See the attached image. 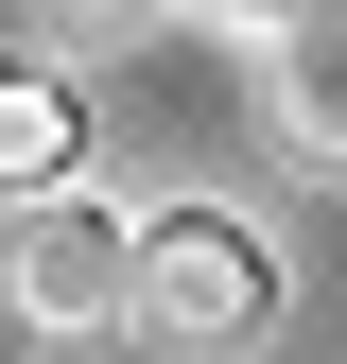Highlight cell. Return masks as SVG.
<instances>
[{
  "mask_svg": "<svg viewBox=\"0 0 347 364\" xmlns=\"http://www.w3.org/2000/svg\"><path fill=\"white\" fill-rule=\"evenodd\" d=\"M70 35H139V18H174V0H53Z\"/></svg>",
  "mask_w": 347,
  "mask_h": 364,
  "instance_id": "obj_6",
  "label": "cell"
},
{
  "mask_svg": "<svg viewBox=\"0 0 347 364\" xmlns=\"http://www.w3.org/2000/svg\"><path fill=\"white\" fill-rule=\"evenodd\" d=\"M70 156H87L70 70H0V191H35V173H70Z\"/></svg>",
  "mask_w": 347,
  "mask_h": 364,
  "instance_id": "obj_4",
  "label": "cell"
},
{
  "mask_svg": "<svg viewBox=\"0 0 347 364\" xmlns=\"http://www.w3.org/2000/svg\"><path fill=\"white\" fill-rule=\"evenodd\" d=\"M174 18H191V35H226V53H278L313 0H174Z\"/></svg>",
  "mask_w": 347,
  "mask_h": 364,
  "instance_id": "obj_5",
  "label": "cell"
},
{
  "mask_svg": "<svg viewBox=\"0 0 347 364\" xmlns=\"http://www.w3.org/2000/svg\"><path fill=\"white\" fill-rule=\"evenodd\" d=\"M260 87H278V139L347 173V0H313V18L278 35V53H260Z\"/></svg>",
  "mask_w": 347,
  "mask_h": 364,
  "instance_id": "obj_3",
  "label": "cell"
},
{
  "mask_svg": "<svg viewBox=\"0 0 347 364\" xmlns=\"http://www.w3.org/2000/svg\"><path fill=\"white\" fill-rule=\"evenodd\" d=\"M122 278H139V208H122V191H87V173L0 191V330L105 347V330H122Z\"/></svg>",
  "mask_w": 347,
  "mask_h": 364,
  "instance_id": "obj_2",
  "label": "cell"
},
{
  "mask_svg": "<svg viewBox=\"0 0 347 364\" xmlns=\"http://www.w3.org/2000/svg\"><path fill=\"white\" fill-rule=\"evenodd\" d=\"M122 330L156 364H243L278 330V243H260L243 208H139V278H122Z\"/></svg>",
  "mask_w": 347,
  "mask_h": 364,
  "instance_id": "obj_1",
  "label": "cell"
}]
</instances>
